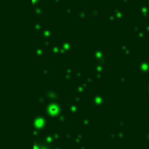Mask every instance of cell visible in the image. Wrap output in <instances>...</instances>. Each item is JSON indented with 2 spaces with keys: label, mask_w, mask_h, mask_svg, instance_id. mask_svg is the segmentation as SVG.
Segmentation results:
<instances>
[]
</instances>
